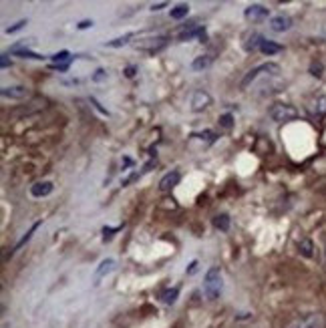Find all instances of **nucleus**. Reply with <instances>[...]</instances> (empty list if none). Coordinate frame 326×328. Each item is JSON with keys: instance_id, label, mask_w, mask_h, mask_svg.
Here are the masks:
<instances>
[{"instance_id": "obj_34", "label": "nucleus", "mask_w": 326, "mask_h": 328, "mask_svg": "<svg viewBox=\"0 0 326 328\" xmlns=\"http://www.w3.org/2000/svg\"><path fill=\"white\" fill-rule=\"evenodd\" d=\"M105 77H107V73H105V71H103V69H99V71H97V73H95V77H93V81H103V79H105Z\"/></svg>"}, {"instance_id": "obj_24", "label": "nucleus", "mask_w": 326, "mask_h": 328, "mask_svg": "<svg viewBox=\"0 0 326 328\" xmlns=\"http://www.w3.org/2000/svg\"><path fill=\"white\" fill-rule=\"evenodd\" d=\"M187 12H189L187 4H178L176 8H171V18L173 20H181L183 16H187Z\"/></svg>"}, {"instance_id": "obj_2", "label": "nucleus", "mask_w": 326, "mask_h": 328, "mask_svg": "<svg viewBox=\"0 0 326 328\" xmlns=\"http://www.w3.org/2000/svg\"><path fill=\"white\" fill-rule=\"evenodd\" d=\"M169 38L163 36V34H157V36H147V38H139L133 42V49L135 51H141V53H147V55H155L159 51H163L167 47Z\"/></svg>"}, {"instance_id": "obj_31", "label": "nucleus", "mask_w": 326, "mask_h": 328, "mask_svg": "<svg viewBox=\"0 0 326 328\" xmlns=\"http://www.w3.org/2000/svg\"><path fill=\"white\" fill-rule=\"evenodd\" d=\"M69 64L71 62H67V64H53L51 62V69H55V71H69Z\"/></svg>"}, {"instance_id": "obj_32", "label": "nucleus", "mask_w": 326, "mask_h": 328, "mask_svg": "<svg viewBox=\"0 0 326 328\" xmlns=\"http://www.w3.org/2000/svg\"><path fill=\"white\" fill-rule=\"evenodd\" d=\"M93 27V20H83V23H79V29L85 30V29H91Z\"/></svg>"}, {"instance_id": "obj_1", "label": "nucleus", "mask_w": 326, "mask_h": 328, "mask_svg": "<svg viewBox=\"0 0 326 328\" xmlns=\"http://www.w3.org/2000/svg\"><path fill=\"white\" fill-rule=\"evenodd\" d=\"M222 288H224V282H222V270L217 266H211L207 272H206V278H204V294L209 302L217 300L222 294Z\"/></svg>"}, {"instance_id": "obj_10", "label": "nucleus", "mask_w": 326, "mask_h": 328, "mask_svg": "<svg viewBox=\"0 0 326 328\" xmlns=\"http://www.w3.org/2000/svg\"><path fill=\"white\" fill-rule=\"evenodd\" d=\"M179 178H181L179 171H169V173H165V176L161 178V181H159V191H163V193L171 191L173 187L179 183Z\"/></svg>"}, {"instance_id": "obj_9", "label": "nucleus", "mask_w": 326, "mask_h": 328, "mask_svg": "<svg viewBox=\"0 0 326 328\" xmlns=\"http://www.w3.org/2000/svg\"><path fill=\"white\" fill-rule=\"evenodd\" d=\"M244 16L252 23H260V20L268 18V8L262 6V4H250L246 10H244Z\"/></svg>"}, {"instance_id": "obj_19", "label": "nucleus", "mask_w": 326, "mask_h": 328, "mask_svg": "<svg viewBox=\"0 0 326 328\" xmlns=\"http://www.w3.org/2000/svg\"><path fill=\"white\" fill-rule=\"evenodd\" d=\"M260 51H262L264 55H268V57H270V55L280 53V51H282V47H280V45H276V42H272V40H266V38H264V40H262V45H260Z\"/></svg>"}, {"instance_id": "obj_29", "label": "nucleus", "mask_w": 326, "mask_h": 328, "mask_svg": "<svg viewBox=\"0 0 326 328\" xmlns=\"http://www.w3.org/2000/svg\"><path fill=\"white\" fill-rule=\"evenodd\" d=\"M310 73H312L314 77H322V64L314 62V64H312V67H310Z\"/></svg>"}, {"instance_id": "obj_4", "label": "nucleus", "mask_w": 326, "mask_h": 328, "mask_svg": "<svg viewBox=\"0 0 326 328\" xmlns=\"http://www.w3.org/2000/svg\"><path fill=\"white\" fill-rule=\"evenodd\" d=\"M286 328H324V316L318 314V312H312V314H306V316H298Z\"/></svg>"}, {"instance_id": "obj_11", "label": "nucleus", "mask_w": 326, "mask_h": 328, "mask_svg": "<svg viewBox=\"0 0 326 328\" xmlns=\"http://www.w3.org/2000/svg\"><path fill=\"white\" fill-rule=\"evenodd\" d=\"M115 270V260H111V258H107V260H103L101 264H99V268L95 270V284H99V280L105 276V274H109V272H113Z\"/></svg>"}, {"instance_id": "obj_33", "label": "nucleus", "mask_w": 326, "mask_h": 328, "mask_svg": "<svg viewBox=\"0 0 326 328\" xmlns=\"http://www.w3.org/2000/svg\"><path fill=\"white\" fill-rule=\"evenodd\" d=\"M195 272H198V260H193L187 268V274H195Z\"/></svg>"}, {"instance_id": "obj_3", "label": "nucleus", "mask_w": 326, "mask_h": 328, "mask_svg": "<svg viewBox=\"0 0 326 328\" xmlns=\"http://www.w3.org/2000/svg\"><path fill=\"white\" fill-rule=\"evenodd\" d=\"M268 115L276 123H288V121H294L298 117V109L288 105V103H276V105L270 107Z\"/></svg>"}, {"instance_id": "obj_6", "label": "nucleus", "mask_w": 326, "mask_h": 328, "mask_svg": "<svg viewBox=\"0 0 326 328\" xmlns=\"http://www.w3.org/2000/svg\"><path fill=\"white\" fill-rule=\"evenodd\" d=\"M211 105V95L207 93V91H204V89H198L193 93V97H191V109L195 113H200V111H204V109H207Z\"/></svg>"}, {"instance_id": "obj_8", "label": "nucleus", "mask_w": 326, "mask_h": 328, "mask_svg": "<svg viewBox=\"0 0 326 328\" xmlns=\"http://www.w3.org/2000/svg\"><path fill=\"white\" fill-rule=\"evenodd\" d=\"M270 29L274 32H286L292 29V18L288 14H276L272 20H270Z\"/></svg>"}, {"instance_id": "obj_23", "label": "nucleus", "mask_w": 326, "mask_h": 328, "mask_svg": "<svg viewBox=\"0 0 326 328\" xmlns=\"http://www.w3.org/2000/svg\"><path fill=\"white\" fill-rule=\"evenodd\" d=\"M178 296H179V286L171 288V290H165V292L161 294V300H163L165 304H173V302L178 300Z\"/></svg>"}, {"instance_id": "obj_26", "label": "nucleus", "mask_w": 326, "mask_h": 328, "mask_svg": "<svg viewBox=\"0 0 326 328\" xmlns=\"http://www.w3.org/2000/svg\"><path fill=\"white\" fill-rule=\"evenodd\" d=\"M220 127H224V129H232V127H234V117H232L230 113H224V115L220 117Z\"/></svg>"}, {"instance_id": "obj_17", "label": "nucleus", "mask_w": 326, "mask_h": 328, "mask_svg": "<svg viewBox=\"0 0 326 328\" xmlns=\"http://www.w3.org/2000/svg\"><path fill=\"white\" fill-rule=\"evenodd\" d=\"M262 40H264L262 36L254 32V34H250V36H248V40L244 42V49H246L248 53H254L256 49H260V45H262Z\"/></svg>"}, {"instance_id": "obj_18", "label": "nucleus", "mask_w": 326, "mask_h": 328, "mask_svg": "<svg viewBox=\"0 0 326 328\" xmlns=\"http://www.w3.org/2000/svg\"><path fill=\"white\" fill-rule=\"evenodd\" d=\"M213 228L220 230V232H228L230 230V217L226 213H217L213 217Z\"/></svg>"}, {"instance_id": "obj_15", "label": "nucleus", "mask_w": 326, "mask_h": 328, "mask_svg": "<svg viewBox=\"0 0 326 328\" xmlns=\"http://www.w3.org/2000/svg\"><path fill=\"white\" fill-rule=\"evenodd\" d=\"M310 111H312L314 115H322V113H326V95H318V97L312 101Z\"/></svg>"}, {"instance_id": "obj_27", "label": "nucleus", "mask_w": 326, "mask_h": 328, "mask_svg": "<svg viewBox=\"0 0 326 328\" xmlns=\"http://www.w3.org/2000/svg\"><path fill=\"white\" fill-rule=\"evenodd\" d=\"M123 226H119V228H103V242H109L113 236H115V232H119Z\"/></svg>"}, {"instance_id": "obj_13", "label": "nucleus", "mask_w": 326, "mask_h": 328, "mask_svg": "<svg viewBox=\"0 0 326 328\" xmlns=\"http://www.w3.org/2000/svg\"><path fill=\"white\" fill-rule=\"evenodd\" d=\"M195 36L202 38V42H204V38H206V29H204V27H193V29L181 32V34H179V40H191V38H195Z\"/></svg>"}, {"instance_id": "obj_7", "label": "nucleus", "mask_w": 326, "mask_h": 328, "mask_svg": "<svg viewBox=\"0 0 326 328\" xmlns=\"http://www.w3.org/2000/svg\"><path fill=\"white\" fill-rule=\"evenodd\" d=\"M0 95L4 99H14V101H23L27 97H30V91L23 85H16V87H2L0 89Z\"/></svg>"}, {"instance_id": "obj_14", "label": "nucleus", "mask_w": 326, "mask_h": 328, "mask_svg": "<svg viewBox=\"0 0 326 328\" xmlns=\"http://www.w3.org/2000/svg\"><path fill=\"white\" fill-rule=\"evenodd\" d=\"M211 64V57L209 55H202V57H195L193 59V62H191V69L193 71H204V69H207Z\"/></svg>"}, {"instance_id": "obj_36", "label": "nucleus", "mask_w": 326, "mask_h": 328, "mask_svg": "<svg viewBox=\"0 0 326 328\" xmlns=\"http://www.w3.org/2000/svg\"><path fill=\"white\" fill-rule=\"evenodd\" d=\"M165 6H167V2H157V4H151V10H161Z\"/></svg>"}, {"instance_id": "obj_21", "label": "nucleus", "mask_w": 326, "mask_h": 328, "mask_svg": "<svg viewBox=\"0 0 326 328\" xmlns=\"http://www.w3.org/2000/svg\"><path fill=\"white\" fill-rule=\"evenodd\" d=\"M135 34L133 32H129V34H125V36H119V38H115V40H107L105 42V47H113V49H117V47H123V45H127L129 40H131Z\"/></svg>"}, {"instance_id": "obj_28", "label": "nucleus", "mask_w": 326, "mask_h": 328, "mask_svg": "<svg viewBox=\"0 0 326 328\" xmlns=\"http://www.w3.org/2000/svg\"><path fill=\"white\" fill-rule=\"evenodd\" d=\"M25 25H27V20H20V23H16L14 27H8V29H6V32H8V34H12V32H16V30H20V29H23Z\"/></svg>"}, {"instance_id": "obj_5", "label": "nucleus", "mask_w": 326, "mask_h": 328, "mask_svg": "<svg viewBox=\"0 0 326 328\" xmlns=\"http://www.w3.org/2000/svg\"><path fill=\"white\" fill-rule=\"evenodd\" d=\"M262 73H268V75H278L280 73V67L276 62H264V64H260V67H256V69H252L244 79H242V83H240V87L242 89H248V85L252 83V81H256Z\"/></svg>"}, {"instance_id": "obj_22", "label": "nucleus", "mask_w": 326, "mask_h": 328, "mask_svg": "<svg viewBox=\"0 0 326 328\" xmlns=\"http://www.w3.org/2000/svg\"><path fill=\"white\" fill-rule=\"evenodd\" d=\"M51 60H53V64H67V62H71V53L69 51H60V53L53 55Z\"/></svg>"}, {"instance_id": "obj_16", "label": "nucleus", "mask_w": 326, "mask_h": 328, "mask_svg": "<svg viewBox=\"0 0 326 328\" xmlns=\"http://www.w3.org/2000/svg\"><path fill=\"white\" fill-rule=\"evenodd\" d=\"M298 252H300L304 258H312V256H314V244H312V239L304 238L302 242L298 244Z\"/></svg>"}, {"instance_id": "obj_20", "label": "nucleus", "mask_w": 326, "mask_h": 328, "mask_svg": "<svg viewBox=\"0 0 326 328\" xmlns=\"http://www.w3.org/2000/svg\"><path fill=\"white\" fill-rule=\"evenodd\" d=\"M12 53L14 55H18V57H23V59H34V60H42L45 57L42 55H36V53H32V51H29V49H23V47H12Z\"/></svg>"}, {"instance_id": "obj_35", "label": "nucleus", "mask_w": 326, "mask_h": 328, "mask_svg": "<svg viewBox=\"0 0 326 328\" xmlns=\"http://www.w3.org/2000/svg\"><path fill=\"white\" fill-rule=\"evenodd\" d=\"M135 71H137L135 67H127V69H125V75H127L129 79H131V77H135Z\"/></svg>"}, {"instance_id": "obj_12", "label": "nucleus", "mask_w": 326, "mask_h": 328, "mask_svg": "<svg viewBox=\"0 0 326 328\" xmlns=\"http://www.w3.org/2000/svg\"><path fill=\"white\" fill-rule=\"evenodd\" d=\"M53 191V183L51 181H36L34 185H30V193L34 198H45Z\"/></svg>"}, {"instance_id": "obj_25", "label": "nucleus", "mask_w": 326, "mask_h": 328, "mask_svg": "<svg viewBox=\"0 0 326 328\" xmlns=\"http://www.w3.org/2000/svg\"><path fill=\"white\" fill-rule=\"evenodd\" d=\"M38 226H40V222H36V224H32V228H30V230H29V232H27V234H25L23 238H20V242H18V244L14 246V250H20V248H23V246H25V244L29 242V239L32 238V234L36 232V228H38Z\"/></svg>"}, {"instance_id": "obj_30", "label": "nucleus", "mask_w": 326, "mask_h": 328, "mask_svg": "<svg viewBox=\"0 0 326 328\" xmlns=\"http://www.w3.org/2000/svg\"><path fill=\"white\" fill-rule=\"evenodd\" d=\"M0 67H2V69H8V67H10V60H8V55H2V57H0Z\"/></svg>"}]
</instances>
